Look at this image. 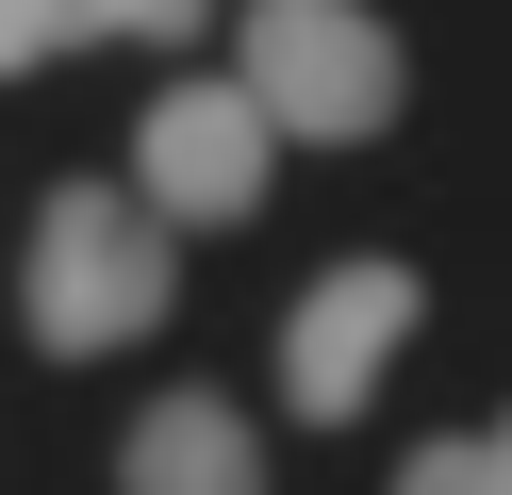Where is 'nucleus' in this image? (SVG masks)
I'll return each mask as SVG.
<instances>
[{"label": "nucleus", "mask_w": 512, "mask_h": 495, "mask_svg": "<svg viewBox=\"0 0 512 495\" xmlns=\"http://www.w3.org/2000/svg\"><path fill=\"white\" fill-rule=\"evenodd\" d=\"M166 281H182V231L133 182H50L34 248H17V330H34V363H116L166 330Z\"/></svg>", "instance_id": "1"}, {"label": "nucleus", "mask_w": 512, "mask_h": 495, "mask_svg": "<svg viewBox=\"0 0 512 495\" xmlns=\"http://www.w3.org/2000/svg\"><path fill=\"white\" fill-rule=\"evenodd\" d=\"M232 83L265 99L281 149H364V132H397L413 50L380 0H232Z\"/></svg>", "instance_id": "2"}, {"label": "nucleus", "mask_w": 512, "mask_h": 495, "mask_svg": "<svg viewBox=\"0 0 512 495\" xmlns=\"http://www.w3.org/2000/svg\"><path fill=\"white\" fill-rule=\"evenodd\" d=\"M413 314H430V281H413L397 248H347L298 281V314H281V413L298 429H347L380 396V363L413 347Z\"/></svg>", "instance_id": "3"}, {"label": "nucleus", "mask_w": 512, "mask_h": 495, "mask_svg": "<svg viewBox=\"0 0 512 495\" xmlns=\"http://www.w3.org/2000/svg\"><path fill=\"white\" fill-rule=\"evenodd\" d=\"M265 165H281V132H265V99L215 66V83H166L133 116V198L166 231H248L265 215Z\"/></svg>", "instance_id": "4"}, {"label": "nucleus", "mask_w": 512, "mask_h": 495, "mask_svg": "<svg viewBox=\"0 0 512 495\" xmlns=\"http://www.w3.org/2000/svg\"><path fill=\"white\" fill-rule=\"evenodd\" d=\"M116 495H265V446H248L232 396H149L133 429H116Z\"/></svg>", "instance_id": "5"}, {"label": "nucleus", "mask_w": 512, "mask_h": 495, "mask_svg": "<svg viewBox=\"0 0 512 495\" xmlns=\"http://www.w3.org/2000/svg\"><path fill=\"white\" fill-rule=\"evenodd\" d=\"M397 495H512V413H479V429H430V446L397 462Z\"/></svg>", "instance_id": "6"}, {"label": "nucleus", "mask_w": 512, "mask_h": 495, "mask_svg": "<svg viewBox=\"0 0 512 495\" xmlns=\"http://www.w3.org/2000/svg\"><path fill=\"white\" fill-rule=\"evenodd\" d=\"M215 0H67V50H182Z\"/></svg>", "instance_id": "7"}, {"label": "nucleus", "mask_w": 512, "mask_h": 495, "mask_svg": "<svg viewBox=\"0 0 512 495\" xmlns=\"http://www.w3.org/2000/svg\"><path fill=\"white\" fill-rule=\"evenodd\" d=\"M50 50H67V0H0V83H34Z\"/></svg>", "instance_id": "8"}]
</instances>
